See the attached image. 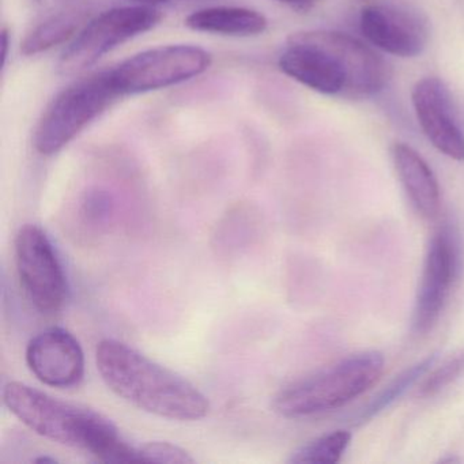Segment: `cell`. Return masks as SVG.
<instances>
[{"instance_id":"6da1fadb","label":"cell","mask_w":464,"mask_h":464,"mask_svg":"<svg viewBox=\"0 0 464 464\" xmlns=\"http://www.w3.org/2000/svg\"><path fill=\"white\" fill-rule=\"evenodd\" d=\"M278 64L287 77L325 96H374L390 80L388 64L373 48L333 31L293 34Z\"/></svg>"},{"instance_id":"7a4b0ae2","label":"cell","mask_w":464,"mask_h":464,"mask_svg":"<svg viewBox=\"0 0 464 464\" xmlns=\"http://www.w3.org/2000/svg\"><path fill=\"white\" fill-rule=\"evenodd\" d=\"M96 363L107 387L143 411L173 420H202L210 411L199 388L123 342H100Z\"/></svg>"},{"instance_id":"3957f363","label":"cell","mask_w":464,"mask_h":464,"mask_svg":"<svg viewBox=\"0 0 464 464\" xmlns=\"http://www.w3.org/2000/svg\"><path fill=\"white\" fill-rule=\"evenodd\" d=\"M4 401L21 422L45 439L86 450L105 463L140 461L138 448L129 444L112 420L100 412L20 382L5 385Z\"/></svg>"},{"instance_id":"277c9868","label":"cell","mask_w":464,"mask_h":464,"mask_svg":"<svg viewBox=\"0 0 464 464\" xmlns=\"http://www.w3.org/2000/svg\"><path fill=\"white\" fill-rule=\"evenodd\" d=\"M384 365V355L376 350L355 353L279 391L273 409L285 418L312 417L341 409L371 390Z\"/></svg>"},{"instance_id":"5b68a950","label":"cell","mask_w":464,"mask_h":464,"mask_svg":"<svg viewBox=\"0 0 464 464\" xmlns=\"http://www.w3.org/2000/svg\"><path fill=\"white\" fill-rule=\"evenodd\" d=\"M121 97L111 70L80 78L67 86L45 108L37 123L34 135L37 153L53 156L63 150Z\"/></svg>"},{"instance_id":"8992f818","label":"cell","mask_w":464,"mask_h":464,"mask_svg":"<svg viewBox=\"0 0 464 464\" xmlns=\"http://www.w3.org/2000/svg\"><path fill=\"white\" fill-rule=\"evenodd\" d=\"M211 55L195 45H162L137 53L111 70L119 93H148L199 77L210 67Z\"/></svg>"},{"instance_id":"52a82bcc","label":"cell","mask_w":464,"mask_h":464,"mask_svg":"<svg viewBox=\"0 0 464 464\" xmlns=\"http://www.w3.org/2000/svg\"><path fill=\"white\" fill-rule=\"evenodd\" d=\"M160 20L159 10L142 5L102 13L75 34L62 56V72L75 74L89 69L119 45L153 29Z\"/></svg>"},{"instance_id":"ba28073f","label":"cell","mask_w":464,"mask_h":464,"mask_svg":"<svg viewBox=\"0 0 464 464\" xmlns=\"http://www.w3.org/2000/svg\"><path fill=\"white\" fill-rule=\"evenodd\" d=\"M15 262L21 284L34 308L53 314L67 300L66 274L47 233L37 225H24L15 237Z\"/></svg>"},{"instance_id":"9c48e42d","label":"cell","mask_w":464,"mask_h":464,"mask_svg":"<svg viewBox=\"0 0 464 464\" xmlns=\"http://www.w3.org/2000/svg\"><path fill=\"white\" fill-rule=\"evenodd\" d=\"M460 243L455 230L441 227L431 238L415 298L412 331L423 335L434 327L444 311L450 290L460 274Z\"/></svg>"},{"instance_id":"30bf717a","label":"cell","mask_w":464,"mask_h":464,"mask_svg":"<svg viewBox=\"0 0 464 464\" xmlns=\"http://www.w3.org/2000/svg\"><path fill=\"white\" fill-rule=\"evenodd\" d=\"M360 28L372 45L398 58H417L429 42L425 18L406 7H365L361 13Z\"/></svg>"},{"instance_id":"8fae6325","label":"cell","mask_w":464,"mask_h":464,"mask_svg":"<svg viewBox=\"0 0 464 464\" xmlns=\"http://www.w3.org/2000/svg\"><path fill=\"white\" fill-rule=\"evenodd\" d=\"M411 102L429 142L448 159L463 162L464 132L447 85L439 78H423L412 89Z\"/></svg>"},{"instance_id":"7c38bea8","label":"cell","mask_w":464,"mask_h":464,"mask_svg":"<svg viewBox=\"0 0 464 464\" xmlns=\"http://www.w3.org/2000/svg\"><path fill=\"white\" fill-rule=\"evenodd\" d=\"M26 362L48 387L72 388L82 382L85 354L78 339L62 327H51L31 339Z\"/></svg>"},{"instance_id":"4fadbf2b","label":"cell","mask_w":464,"mask_h":464,"mask_svg":"<svg viewBox=\"0 0 464 464\" xmlns=\"http://www.w3.org/2000/svg\"><path fill=\"white\" fill-rule=\"evenodd\" d=\"M392 159L399 180L418 213L428 218L436 217L441 205V192L430 165L404 143L393 145Z\"/></svg>"},{"instance_id":"5bb4252c","label":"cell","mask_w":464,"mask_h":464,"mask_svg":"<svg viewBox=\"0 0 464 464\" xmlns=\"http://www.w3.org/2000/svg\"><path fill=\"white\" fill-rule=\"evenodd\" d=\"M186 25L195 32L221 36L249 37L262 34L267 20L262 13L246 7L213 6L192 13Z\"/></svg>"},{"instance_id":"9a60e30c","label":"cell","mask_w":464,"mask_h":464,"mask_svg":"<svg viewBox=\"0 0 464 464\" xmlns=\"http://www.w3.org/2000/svg\"><path fill=\"white\" fill-rule=\"evenodd\" d=\"M436 361L437 354L433 353V354L418 361L417 363H414V365L407 368L406 371L399 373L392 382H390V384L385 385L366 406H363L362 409L355 414V417L353 418L354 423L362 425V423L373 420L380 412L384 411L388 407L392 406L395 401H398L399 399L403 398L423 376L428 374V372L433 368Z\"/></svg>"},{"instance_id":"2e32d148","label":"cell","mask_w":464,"mask_h":464,"mask_svg":"<svg viewBox=\"0 0 464 464\" xmlns=\"http://www.w3.org/2000/svg\"><path fill=\"white\" fill-rule=\"evenodd\" d=\"M81 21L82 13L78 12H62L51 15L29 32L21 51L26 56L39 55L63 44L81 31Z\"/></svg>"},{"instance_id":"e0dca14e","label":"cell","mask_w":464,"mask_h":464,"mask_svg":"<svg viewBox=\"0 0 464 464\" xmlns=\"http://www.w3.org/2000/svg\"><path fill=\"white\" fill-rule=\"evenodd\" d=\"M352 433L347 430H335L317 437L301 445L290 455L293 464H335L341 460L352 442Z\"/></svg>"},{"instance_id":"ac0fdd59","label":"cell","mask_w":464,"mask_h":464,"mask_svg":"<svg viewBox=\"0 0 464 464\" xmlns=\"http://www.w3.org/2000/svg\"><path fill=\"white\" fill-rule=\"evenodd\" d=\"M464 373V349L459 350L455 354L444 361L441 365L433 369L426 377L420 387V396L430 398L442 392L445 388L455 382Z\"/></svg>"},{"instance_id":"d6986e66","label":"cell","mask_w":464,"mask_h":464,"mask_svg":"<svg viewBox=\"0 0 464 464\" xmlns=\"http://www.w3.org/2000/svg\"><path fill=\"white\" fill-rule=\"evenodd\" d=\"M138 456L140 461L149 463L189 464L195 461L186 450L165 441L148 442L138 447Z\"/></svg>"},{"instance_id":"ffe728a7","label":"cell","mask_w":464,"mask_h":464,"mask_svg":"<svg viewBox=\"0 0 464 464\" xmlns=\"http://www.w3.org/2000/svg\"><path fill=\"white\" fill-rule=\"evenodd\" d=\"M113 208H115V203L112 197L104 189L97 188L86 192L81 205L82 216L92 224H102L108 221L113 214Z\"/></svg>"},{"instance_id":"44dd1931","label":"cell","mask_w":464,"mask_h":464,"mask_svg":"<svg viewBox=\"0 0 464 464\" xmlns=\"http://www.w3.org/2000/svg\"><path fill=\"white\" fill-rule=\"evenodd\" d=\"M276 2L295 10V12H309L317 4V0H276Z\"/></svg>"},{"instance_id":"7402d4cb","label":"cell","mask_w":464,"mask_h":464,"mask_svg":"<svg viewBox=\"0 0 464 464\" xmlns=\"http://www.w3.org/2000/svg\"><path fill=\"white\" fill-rule=\"evenodd\" d=\"M135 5H143V6H159V5L168 4H200V2H208V0H130Z\"/></svg>"},{"instance_id":"603a6c76","label":"cell","mask_w":464,"mask_h":464,"mask_svg":"<svg viewBox=\"0 0 464 464\" xmlns=\"http://www.w3.org/2000/svg\"><path fill=\"white\" fill-rule=\"evenodd\" d=\"M2 45H4V53H2V58H4V66L6 64L7 59V48H9V32L5 28L2 31Z\"/></svg>"},{"instance_id":"cb8c5ba5","label":"cell","mask_w":464,"mask_h":464,"mask_svg":"<svg viewBox=\"0 0 464 464\" xmlns=\"http://www.w3.org/2000/svg\"><path fill=\"white\" fill-rule=\"evenodd\" d=\"M34 461H37V463H47V461H50V463H56V459H53V458H40V459H36V460Z\"/></svg>"},{"instance_id":"d4e9b609","label":"cell","mask_w":464,"mask_h":464,"mask_svg":"<svg viewBox=\"0 0 464 464\" xmlns=\"http://www.w3.org/2000/svg\"><path fill=\"white\" fill-rule=\"evenodd\" d=\"M363 2H369V0H363Z\"/></svg>"}]
</instances>
